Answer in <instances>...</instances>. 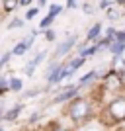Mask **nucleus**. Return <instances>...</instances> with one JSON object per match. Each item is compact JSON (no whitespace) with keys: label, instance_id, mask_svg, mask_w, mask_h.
<instances>
[{"label":"nucleus","instance_id":"nucleus-34","mask_svg":"<svg viewBox=\"0 0 125 131\" xmlns=\"http://www.w3.org/2000/svg\"><path fill=\"white\" fill-rule=\"evenodd\" d=\"M119 72H121V78L125 80V67H121V69H119Z\"/></svg>","mask_w":125,"mask_h":131},{"label":"nucleus","instance_id":"nucleus-27","mask_svg":"<svg viewBox=\"0 0 125 131\" xmlns=\"http://www.w3.org/2000/svg\"><path fill=\"white\" fill-rule=\"evenodd\" d=\"M41 115H43L41 112H35L33 115H29V119H27V123H29V125H33V123H37V121L41 119Z\"/></svg>","mask_w":125,"mask_h":131},{"label":"nucleus","instance_id":"nucleus-8","mask_svg":"<svg viewBox=\"0 0 125 131\" xmlns=\"http://www.w3.org/2000/svg\"><path fill=\"white\" fill-rule=\"evenodd\" d=\"M102 22H96V24H92V26L88 27V31H86V43H96L100 37H102Z\"/></svg>","mask_w":125,"mask_h":131},{"label":"nucleus","instance_id":"nucleus-21","mask_svg":"<svg viewBox=\"0 0 125 131\" xmlns=\"http://www.w3.org/2000/svg\"><path fill=\"white\" fill-rule=\"evenodd\" d=\"M115 33H117V29H115L113 26H109V27L104 29V37H108L109 41H113V39H115Z\"/></svg>","mask_w":125,"mask_h":131},{"label":"nucleus","instance_id":"nucleus-13","mask_svg":"<svg viewBox=\"0 0 125 131\" xmlns=\"http://www.w3.org/2000/svg\"><path fill=\"white\" fill-rule=\"evenodd\" d=\"M10 90L12 92H22L24 90V80L20 77H10Z\"/></svg>","mask_w":125,"mask_h":131},{"label":"nucleus","instance_id":"nucleus-31","mask_svg":"<svg viewBox=\"0 0 125 131\" xmlns=\"http://www.w3.org/2000/svg\"><path fill=\"white\" fill-rule=\"evenodd\" d=\"M4 114H6V108H4V104L0 102V121H4Z\"/></svg>","mask_w":125,"mask_h":131},{"label":"nucleus","instance_id":"nucleus-14","mask_svg":"<svg viewBox=\"0 0 125 131\" xmlns=\"http://www.w3.org/2000/svg\"><path fill=\"white\" fill-rule=\"evenodd\" d=\"M20 6V0H4L2 2V10L6 12V14H10V12H14Z\"/></svg>","mask_w":125,"mask_h":131},{"label":"nucleus","instance_id":"nucleus-3","mask_svg":"<svg viewBox=\"0 0 125 131\" xmlns=\"http://www.w3.org/2000/svg\"><path fill=\"white\" fill-rule=\"evenodd\" d=\"M100 90H102V98L104 96H113V94L125 92V80L121 78L119 69L115 67H109L108 71L102 74V80L98 82Z\"/></svg>","mask_w":125,"mask_h":131},{"label":"nucleus","instance_id":"nucleus-23","mask_svg":"<svg viewBox=\"0 0 125 131\" xmlns=\"http://www.w3.org/2000/svg\"><path fill=\"white\" fill-rule=\"evenodd\" d=\"M43 35H45V39H47V41H55V39H57V31H55L53 27L43 29Z\"/></svg>","mask_w":125,"mask_h":131},{"label":"nucleus","instance_id":"nucleus-1","mask_svg":"<svg viewBox=\"0 0 125 131\" xmlns=\"http://www.w3.org/2000/svg\"><path fill=\"white\" fill-rule=\"evenodd\" d=\"M100 108H102V104L96 100V96L92 92L90 94H78L71 102H66L65 114L63 115L71 123H74L76 127H82V125H86V123H90L94 117H98Z\"/></svg>","mask_w":125,"mask_h":131},{"label":"nucleus","instance_id":"nucleus-17","mask_svg":"<svg viewBox=\"0 0 125 131\" xmlns=\"http://www.w3.org/2000/svg\"><path fill=\"white\" fill-rule=\"evenodd\" d=\"M24 24H26V18H14L8 24V29H20V27H24Z\"/></svg>","mask_w":125,"mask_h":131},{"label":"nucleus","instance_id":"nucleus-22","mask_svg":"<svg viewBox=\"0 0 125 131\" xmlns=\"http://www.w3.org/2000/svg\"><path fill=\"white\" fill-rule=\"evenodd\" d=\"M106 14H108V20H117V16H119V12H117V4H113L111 8H108Z\"/></svg>","mask_w":125,"mask_h":131},{"label":"nucleus","instance_id":"nucleus-18","mask_svg":"<svg viewBox=\"0 0 125 131\" xmlns=\"http://www.w3.org/2000/svg\"><path fill=\"white\" fill-rule=\"evenodd\" d=\"M37 14H39V6H29L24 18H26V22H31V20H33L35 16H37Z\"/></svg>","mask_w":125,"mask_h":131},{"label":"nucleus","instance_id":"nucleus-29","mask_svg":"<svg viewBox=\"0 0 125 131\" xmlns=\"http://www.w3.org/2000/svg\"><path fill=\"white\" fill-rule=\"evenodd\" d=\"M115 39H117V41H125V29H117V33H115Z\"/></svg>","mask_w":125,"mask_h":131},{"label":"nucleus","instance_id":"nucleus-10","mask_svg":"<svg viewBox=\"0 0 125 131\" xmlns=\"http://www.w3.org/2000/svg\"><path fill=\"white\" fill-rule=\"evenodd\" d=\"M24 112V104L20 102V104H16V106H12L8 112L4 114V121H16L18 117H20V114Z\"/></svg>","mask_w":125,"mask_h":131},{"label":"nucleus","instance_id":"nucleus-32","mask_svg":"<svg viewBox=\"0 0 125 131\" xmlns=\"http://www.w3.org/2000/svg\"><path fill=\"white\" fill-rule=\"evenodd\" d=\"M37 6H39V8H43V6H47V0H37Z\"/></svg>","mask_w":125,"mask_h":131},{"label":"nucleus","instance_id":"nucleus-7","mask_svg":"<svg viewBox=\"0 0 125 131\" xmlns=\"http://www.w3.org/2000/svg\"><path fill=\"white\" fill-rule=\"evenodd\" d=\"M45 57H47V51H41V53H37L31 61H29V63H26V67H24V74H26V77H33L35 69H37V67L45 61Z\"/></svg>","mask_w":125,"mask_h":131},{"label":"nucleus","instance_id":"nucleus-33","mask_svg":"<svg viewBox=\"0 0 125 131\" xmlns=\"http://www.w3.org/2000/svg\"><path fill=\"white\" fill-rule=\"evenodd\" d=\"M113 2L119 6V8H121V6H125V0H113Z\"/></svg>","mask_w":125,"mask_h":131},{"label":"nucleus","instance_id":"nucleus-4","mask_svg":"<svg viewBox=\"0 0 125 131\" xmlns=\"http://www.w3.org/2000/svg\"><path fill=\"white\" fill-rule=\"evenodd\" d=\"M76 45H78V35H76V33H66V37L55 47L51 59L53 61H61V59H65V57H69L71 51L76 49Z\"/></svg>","mask_w":125,"mask_h":131},{"label":"nucleus","instance_id":"nucleus-11","mask_svg":"<svg viewBox=\"0 0 125 131\" xmlns=\"http://www.w3.org/2000/svg\"><path fill=\"white\" fill-rule=\"evenodd\" d=\"M109 53H111V57H123L125 55V41H117V39H113L111 41V45H109Z\"/></svg>","mask_w":125,"mask_h":131},{"label":"nucleus","instance_id":"nucleus-38","mask_svg":"<svg viewBox=\"0 0 125 131\" xmlns=\"http://www.w3.org/2000/svg\"><path fill=\"white\" fill-rule=\"evenodd\" d=\"M24 131H29V129H24Z\"/></svg>","mask_w":125,"mask_h":131},{"label":"nucleus","instance_id":"nucleus-24","mask_svg":"<svg viewBox=\"0 0 125 131\" xmlns=\"http://www.w3.org/2000/svg\"><path fill=\"white\" fill-rule=\"evenodd\" d=\"M12 51H8V53H4L2 55V57H0V71H2V69H4L6 65H8V63H10V59H12Z\"/></svg>","mask_w":125,"mask_h":131},{"label":"nucleus","instance_id":"nucleus-36","mask_svg":"<svg viewBox=\"0 0 125 131\" xmlns=\"http://www.w3.org/2000/svg\"><path fill=\"white\" fill-rule=\"evenodd\" d=\"M123 26H125V18H123Z\"/></svg>","mask_w":125,"mask_h":131},{"label":"nucleus","instance_id":"nucleus-25","mask_svg":"<svg viewBox=\"0 0 125 131\" xmlns=\"http://www.w3.org/2000/svg\"><path fill=\"white\" fill-rule=\"evenodd\" d=\"M115 2L113 0H98V10H108V8H111V6H113Z\"/></svg>","mask_w":125,"mask_h":131},{"label":"nucleus","instance_id":"nucleus-35","mask_svg":"<svg viewBox=\"0 0 125 131\" xmlns=\"http://www.w3.org/2000/svg\"><path fill=\"white\" fill-rule=\"evenodd\" d=\"M0 131H6V129H4V125H2V123H0Z\"/></svg>","mask_w":125,"mask_h":131},{"label":"nucleus","instance_id":"nucleus-6","mask_svg":"<svg viewBox=\"0 0 125 131\" xmlns=\"http://www.w3.org/2000/svg\"><path fill=\"white\" fill-rule=\"evenodd\" d=\"M35 37H37V29H31V31L26 35V39H22V41H18V43L14 45L12 53L16 55V57H22V55H26L27 51L31 49V45H33V41H35Z\"/></svg>","mask_w":125,"mask_h":131},{"label":"nucleus","instance_id":"nucleus-28","mask_svg":"<svg viewBox=\"0 0 125 131\" xmlns=\"http://www.w3.org/2000/svg\"><path fill=\"white\" fill-rule=\"evenodd\" d=\"M78 2H80V0H66V8H69V10H74V8H78Z\"/></svg>","mask_w":125,"mask_h":131},{"label":"nucleus","instance_id":"nucleus-16","mask_svg":"<svg viewBox=\"0 0 125 131\" xmlns=\"http://www.w3.org/2000/svg\"><path fill=\"white\" fill-rule=\"evenodd\" d=\"M53 22H55V16L47 12V16L41 18V22H39V29H47V27H51V26H53Z\"/></svg>","mask_w":125,"mask_h":131},{"label":"nucleus","instance_id":"nucleus-15","mask_svg":"<svg viewBox=\"0 0 125 131\" xmlns=\"http://www.w3.org/2000/svg\"><path fill=\"white\" fill-rule=\"evenodd\" d=\"M8 92H12L10 90V78L0 74V96H4V94H8Z\"/></svg>","mask_w":125,"mask_h":131},{"label":"nucleus","instance_id":"nucleus-2","mask_svg":"<svg viewBox=\"0 0 125 131\" xmlns=\"http://www.w3.org/2000/svg\"><path fill=\"white\" fill-rule=\"evenodd\" d=\"M98 117L106 127L125 125V92L109 96V100L100 108Z\"/></svg>","mask_w":125,"mask_h":131},{"label":"nucleus","instance_id":"nucleus-12","mask_svg":"<svg viewBox=\"0 0 125 131\" xmlns=\"http://www.w3.org/2000/svg\"><path fill=\"white\" fill-rule=\"evenodd\" d=\"M69 65H71V69L76 72L78 69H82V65H86V59H84V57H80V55H76V57L69 59Z\"/></svg>","mask_w":125,"mask_h":131},{"label":"nucleus","instance_id":"nucleus-20","mask_svg":"<svg viewBox=\"0 0 125 131\" xmlns=\"http://www.w3.org/2000/svg\"><path fill=\"white\" fill-rule=\"evenodd\" d=\"M96 8H98V6H92L90 2H82L80 4V10L84 12V14H88V16H92L94 12H96Z\"/></svg>","mask_w":125,"mask_h":131},{"label":"nucleus","instance_id":"nucleus-5","mask_svg":"<svg viewBox=\"0 0 125 131\" xmlns=\"http://www.w3.org/2000/svg\"><path fill=\"white\" fill-rule=\"evenodd\" d=\"M82 92V88L78 84H66V86H61L55 90V96L51 98V104L59 106V104H66V102H71L72 98H76L78 94Z\"/></svg>","mask_w":125,"mask_h":131},{"label":"nucleus","instance_id":"nucleus-9","mask_svg":"<svg viewBox=\"0 0 125 131\" xmlns=\"http://www.w3.org/2000/svg\"><path fill=\"white\" fill-rule=\"evenodd\" d=\"M45 131H76L74 123H63V121H51Z\"/></svg>","mask_w":125,"mask_h":131},{"label":"nucleus","instance_id":"nucleus-26","mask_svg":"<svg viewBox=\"0 0 125 131\" xmlns=\"http://www.w3.org/2000/svg\"><path fill=\"white\" fill-rule=\"evenodd\" d=\"M63 10H65V8H63V6H61V4H51V6H49V14H53L55 18L59 16V14H61V12H63Z\"/></svg>","mask_w":125,"mask_h":131},{"label":"nucleus","instance_id":"nucleus-19","mask_svg":"<svg viewBox=\"0 0 125 131\" xmlns=\"http://www.w3.org/2000/svg\"><path fill=\"white\" fill-rule=\"evenodd\" d=\"M45 88H31V90H27V92H24V98H35V96H39V94H43Z\"/></svg>","mask_w":125,"mask_h":131},{"label":"nucleus","instance_id":"nucleus-30","mask_svg":"<svg viewBox=\"0 0 125 131\" xmlns=\"http://www.w3.org/2000/svg\"><path fill=\"white\" fill-rule=\"evenodd\" d=\"M33 2H35V0H20V6H22V8H29Z\"/></svg>","mask_w":125,"mask_h":131},{"label":"nucleus","instance_id":"nucleus-37","mask_svg":"<svg viewBox=\"0 0 125 131\" xmlns=\"http://www.w3.org/2000/svg\"><path fill=\"white\" fill-rule=\"evenodd\" d=\"M2 2H4V0H0V4H2Z\"/></svg>","mask_w":125,"mask_h":131}]
</instances>
